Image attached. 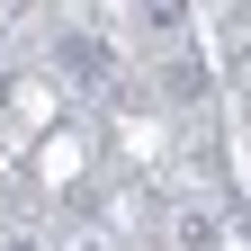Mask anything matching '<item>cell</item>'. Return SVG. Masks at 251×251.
<instances>
[{
	"mask_svg": "<svg viewBox=\"0 0 251 251\" xmlns=\"http://www.w3.org/2000/svg\"><path fill=\"white\" fill-rule=\"evenodd\" d=\"M63 72H81V81L99 72V36H72V45H63Z\"/></svg>",
	"mask_w": 251,
	"mask_h": 251,
	"instance_id": "cell-1",
	"label": "cell"
}]
</instances>
